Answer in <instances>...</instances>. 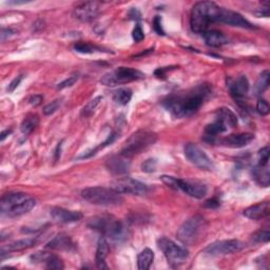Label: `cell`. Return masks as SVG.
I'll return each instance as SVG.
<instances>
[{"mask_svg": "<svg viewBox=\"0 0 270 270\" xmlns=\"http://www.w3.org/2000/svg\"><path fill=\"white\" fill-rule=\"evenodd\" d=\"M254 177L261 186L268 187L270 183V174H269L268 166L258 165L254 169Z\"/></svg>", "mask_w": 270, "mask_h": 270, "instance_id": "obj_28", "label": "cell"}, {"mask_svg": "<svg viewBox=\"0 0 270 270\" xmlns=\"http://www.w3.org/2000/svg\"><path fill=\"white\" fill-rule=\"evenodd\" d=\"M219 23L226 24L228 26L243 28V29H254L255 26L245 19L241 14L228 10V9H221L220 17H219Z\"/></svg>", "mask_w": 270, "mask_h": 270, "instance_id": "obj_14", "label": "cell"}, {"mask_svg": "<svg viewBox=\"0 0 270 270\" xmlns=\"http://www.w3.org/2000/svg\"><path fill=\"white\" fill-rule=\"evenodd\" d=\"M39 123V117L36 114H28L25 119L22 122V126H20V130L25 134L29 135L32 133Z\"/></svg>", "mask_w": 270, "mask_h": 270, "instance_id": "obj_29", "label": "cell"}, {"mask_svg": "<svg viewBox=\"0 0 270 270\" xmlns=\"http://www.w3.org/2000/svg\"><path fill=\"white\" fill-rule=\"evenodd\" d=\"M211 87L208 84H202L187 90L170 95L164 100V107L174 117L184 118L194 114L211 94Z\"/></svg>", "mask_w": 270, "mask_h": 270, "instance_id": "obj_1", "label": "cell"}, {"mask_svg": "<svg viewBox=\"0 0 270 270\" xmlns=\"http://www.w3.org/2000/svg\"><path fill=\"white\" fill-rule=\"evenodd\" d=\"M11 133H12V130H6V131H4V132L2 133V141H4L5 138H6L8 135H10Z\"/></svg>", "mask_w": 270, "mask_h": 270, "instance_id": "obj_47", "label": "cell"}, {"mask_svg": "<svg viewBox=\"0 0 270 270\" xmlns=\"http://www.w3.org/2000/svg\"><path fill=\"white\" fill-rule=\"evenodd\" d=\"M31 261L33 263H44L47 269L59 270L65 268L64 262H62V260L58 256L45 251H39L34 254L31 257Z\"/></svg>", "mask_w": 270, "mask_h": 270, "instance_id": "obj_17", "label": "cell"}, {"mask_svg": "<svg viewBox=\"0 0 270 270\" xmlns=\"http://www.w3.org/2000/svg\"><path fill=\"white\" fill-rule=\"evenodd\" d=\"M269 163V148L265 147L259 152V165L268 166Z\"/></svg>", "mask_w": 270, "mask_h": 270, "instance_id": "obj_38", "label": "cell"}, {"mask_svg": "<svg viewBox=\"0 0 270 270\" xmlns=\"http://www.w3.org/2000/svg\"><path fill=\"white\" fill-rule=\"evenodd\" d=\"M16 34V31L13 29H3L2 30V41L7 40L8 38L14 36Z\"/></svg>", "mask_w": 270, "mask_h": 270, "instance_id": "obj_44", "label": "cell"}, {"mask_svg": "<svg viewBox=\"0 0 270 270\" xmlns=\"http://www.w3.org/2000/svg\"><path fill=\"white\" fill-rule=\"evenodd\" d=\"M153 29L158 35H163V36L165 35V31L161 26V18L159 16H155L153 20Z\"/></svg>", "mask_w": 270, "mask_h": 270, "instance_id": "obj_41", "label": "cell"}, {"mask_svg": "<svg viewBox=\"0 0 270 270\" xmlns=\"http://www.w3.org/2000/svg\"><path fill=\"white\" fill-rule=\"evenodd\" d=\"M78 80V75L75 74V75H72L70 76L69 78H67L66 80L61 81L60 84H58L57 86V89L58 90H62V89H66V88H69V87H72L75 82Z\"/></svg>", "mask_w": 270, "mask_h": 270, "instance_id": "obj_37", "label": "cell"}, {"mask_svg": "<svg viewBox=\"0 0 270 270\" xmlns=\"http://www.w3.org/2000/svg\"><path fill=\"white\" fill-rule=\"evenodd\" d=\"M257 111L260 115L262 116H266L269 114L270 112V107H269V103L266 99H259L257 102Z\"/></svg>", "mask_w": 270, "mask_h": 270, "instance_id": "obj_35", "label": "cell"}, {"mask_svg": "<svg viewBox=\"0 0 270 270\" xmlns=\"http://www.w3.org/2000/svg\"><path fill=\"white\" fill-rule=\"evenodd\" d=\"M215 118L221 120L225 126L229 128H236L238 126V117L237 115L228 108H221L215 113Z\"/></svg>", "mask_w": 270, "mask_h": 270, "instance_id": "obj_26", "label": "cell"}, {"mask_svg": "<svg viewBox=\"0 0 270 270\" xmlns=\"http://www.w3.org/2000/svg\"><path fill=\"white\" fill-rule=\"evenodd\" d=\"M221 7L211 2H201L193 6L190 17L191 30L197 34L208 31L211 24L219 23Z\"/></svg>", "mask_w": 270, "mask_h": 270, "instance_id": "obj_2", "label": "cell"}, {"mask_svg": "<svg viewBox=\"0 0 270 270\" xmlns=\"http://www.w3.org/2000/svg\"><path fill=\"white\" fill-rule=\"evenodd\" d=\"M253 241L256 243H268L270 239V232L268 229L259 230L253 235Z\"/></svg>", "mask_w": 270, "mask_h": 270, "instance_id": "obj_34", "label": "cell"}, {"mask_svg": "<svg viewBox=\"0 0 270 270\" xmlns=\"http://www.w3.org/2000/svg\"><path fill=\"white\" fill-rule=\"evenodd\" d=\"M74 243L72 242L71 238L65 233H59L54 239H52L48 245L47 248L53 249V250H60V251H69L74 249Z\"/></svg>", "mask_w": 270, "mask_h": 270, "instance_id": "obj_22", "label": "cell"}, {"mask_svg": "<svg viewBox=\"0 0 270 270\" xmlns=\"http://www.w3.org/2000/svg\"><path fill=\"white\" fill-rule=\"evenodd\" d=\"M243 214L250 220H255V221L263 220L265 218H268L270 214V204L269 202H263L250 206L244 210Z\"/></svg>", "mask_w": 270, "mask_h": 270, "instance_id": "obj_21", "label": "cell"}, {"mask_svg": "<svg viewBox=\"0 0 270 270\" xmlns=\"http://www.w3.org/2000/svg\"><path fill=\"white\" fill-rule=\"evenodd\" d=\"M207 222L201 215H194L183 223L177 231V239L185 245L196 244L205 235Z\"/></svg>", "mask_w": 270, "mask_h": 270, "instance_id": "obj_6", "label": "cell"}, {"mask_svg": "<svg viewBox=\"0 0 270 270\" xmlns=\"http://www.w3.org/2000/svg\"><path fill=\"white\" fill-rule=\"evenodd\" d=\"M110 247L109 243L107 242L106 238H100L97 243L96 249V266L99 269H107L108 266L106 265V259L109 255Z\"/></svg>", "mask_w": 270, "mask_h": 270, "instance_id": "obj_24", "label": "cell"}, {"mask_svg": "<svg viewBox=\"0 0 270 270\" xmlns=\"http://www.w3.org/2000/svg\"><path fill=\"white\" fill-rule=\"evenodd\" d=\"M145 77V74L136 69L127 68V67H119L116 70L109 72L103 75L100 79L102 85L114 87L116 85L128 84V82L139 80Z\"/></svg>", "mask_w": 270, "mask_h": 270, "instance_id": "obj_10", "label": "cell"}, {"mask_svg": "<svg viewBox=\"0 0 270 270\" xmlns=\"http://www.w3.org/2000/svg\"><path fill=\"white\" fill-rule=\"evenodd\" d=\"M244 247V243L240 240H224L210 244L205 249V253L210 256H227L240 253Z\"/></svg>", "mask_w": 270, "mask_h": 270, "instance_id": "obj_11", "label": "cell"}, {"mask_svg": "<svg viewBox=\"0 0 270 270\" xmlns=\"http://www.w3.org/2000/svg\"><path fill=\"white\" fill-rule=\"evenodd\" d=\"M132 98V91L128 88H122L114 92L113 100L119 106H126Z\"/></svg>", "mask_w": 270, "mask_h": 270, "instance_id": "obj_31", "label": "cell"}, {"mask_svg": "<svg viewBox=\"0 0 270 270\" xmlns=\"http://www.w3.org/2000/svg\"><path fill=\"white\" fill-rule=\"evenodd\" d=\"M249 88H250V86H249V81L247 77L244 75L229 81L230 94L237 101H241L243 98L247 96L249 92Z\"/></svg>", "mask_w": 270, "mask_h": 270, "instance_id": "obj_19", "label": "cell"}, {"mask_svg": "<svg viewBox=\"0 0 270 270\" xmlns=\"http://www.w3.org/2000/svg\"><path fill=\"white\" fill-rule=\"evenodd\" d=\"M88 226L105 237L111 239L113 242H122L127 237V229L124 225L113 215L102 214L91 218Z\"/></svg>", "mask_w": 270, "mask_h": 270, "instance_id": "obj_4", "label": "cell"}, {"mask_svg": "<svg viewBox=\"0 0 270 270\" xmlns=\"http://www.w3.org/2000/svg\"><path fill=\"white\" fill-rule=\"evenodd\" d=\"M269 78H270V74H269L268 70H265L264 72L261 73L259 79L256 82V86L254 88V93L256 96L262 95L268 89Z\"/></svg>", "mask_w": 270, "mask_h": 270, "instance_id": "obj_30", "label": "cell"}, {"mask_svg": "<svg viewBox=\"0 0 270 270\" xmlns=\"http://www.w3.org/2000/svg\"><path fill=\"white\" fill-rule=\"evenodd\" d=\"M157 245L172 267H178L183 265L189 257V253L186 248L175 244L173 241L167 238L158 239Z\"/></svg>", "mask_w": 270, "mask_h": 270, "instance_id": "obj_9", "label": "cell"}, {"mask_svg": "<svg viewBox=\"0 0 270 270\" xmlns=\"http://www.w3.org/2000/svg\"><path fill=\"white\" fill-rule=\"evenodd\" d=\"M132 37L134 39L135 43H140V41L145 38V34H143V31L141 30L140 26L139 25H136L133 32H132Z\"/></svg>", "mask_w": 270, "mask_h": 270, "instance_id": "obj_40", "label": "cell"}, {"mask_svg": "<svg viewBox=\"0 0 270 270\" xmlns=\"http://www.w3.org/2000/svg\"><path fill=\"white\" fill-rule=\"evenodd\" d=\"M185 156L191 164L204 170H211L213 163L211 158L205 153L195 143L189 142L185 146Z\"/></svg>", "mask_w": 270, "mask_h": 270, "instance_id": "obj_12", "label": "cell"}, {"mask_svg": "<svg viewBox=\"0 0 270 270\" xmlns=\"http://www.w3.org/2000/svg\"><path fill=\"white\" fill-rule=\"evenodd\" d=\"M112 188L119 193H127L133 195H145L148 192V186L131 177H121L115 181Z\"/></svg>", "mask_w": 270, "mask_h": 270, "instance_id": "obj_13", "label": "cell"}, {"mask_svg": "<svg viewBox=\"0 0 270 270\" xmlns=\"http://www.w3.org/2000/svg\"><path fill=\"white\" fill-rule=\"evenodd\" d=\"M130 160L121 154L113 155L106 161V167L115 175H124L130 171Z\"/></svg>", "mask_w": 270, "mask_h": 270, "instance_id": "obj_16", "label": "cell"}, {"mask_svg": "<svg viewBox=\"0 0 270 270\" xmlns=\"http://www.w3.org/2000/svg\"><path fill=\"white\" fill-rule=\"evenodd\" d=\"M220 205H221V203L217 199L208 200L205 203V207H207V208H210V209H215V208H218V207H220Z\"/></svg>", "mask_w": 270, "mask_h": 270, "instance_id": "obj_45", "label": "cell"}, {"mask_svg": "<svg viewBox=\"0 0 270 270\" xmlns=\"http://www.w3.org/2000/svg\"><path fill=\"white\" fill-rule=\"evenodd\" d=\"M73 49L78 52V53H82V54H93L96 52H103L101 48L92 45L90 43H84V41H78L74 46Z\"/></svg>", "mask_w": 270, "mask_h": 270, "instance_id": "obj_32", "label": "cell"}, {"mask_svg": "<svg viewBox=\"0 0 270 270\" xmlns=\"http://www.w3.org/2000/svg\"><path fill=\"white\" fill-rule=\"evenodd\" d=\"M23 78H24L23 75H19V76H17L16 78H14V79L11 81V84L9 85V87H8V91H9V92H13V91L20 85V82H22Z\"/></svg>", "mask_w": 270, "mask_h": 270, "instance_id": "obj_42", "label": "cell"}, {"mask_svg": "<svg viewBox=\"0 0 270 270\" xmlns=\"http://www.w3.org/2000/svg\"><path fill=\"white\" fill-rule=\"evenodd\" d=\"M35 245H36L35 239H23V240H19V241H15L13 243H10V244L2 247V257H4L8 253L25 250V249L31 248Z\"/></svg>", "mask_w": 270, "mask_h": 270, "instance_id": "obj_25", "label": "cell"}, {"mask_svg": "<svg viewBox=\"0 0 270 270\" xmlns=\"http://www.w3.org/2000/svg\"><path fill=\"white\" fill-rule=\"evenodd\" d=\"M60 105H61V99H56V100L52 101L51 103H49V105H47L44 108V114L45 115H52L53 113H55L59 109Z\"/></svg>", "mask_w": 270, "mask_h": 270, "instance_id": "obj_36", "label": "cell"}, {"mask_svg": "<svg viewBox=\"0 0 270 270\" xmlns=\"http://www.w3.org/2000/svg\"><path fill=\"white\" fill-rule=\"evenodd\" d=\"M81 196L87 202L98 206H116L122 203L121 193L113 188L105 187H90L81 191Z\"/></svg>", "mask_w": 270, "mask_h": 270, "instance_id": "obj_7", "label": "cell"}, {"mask_svg": "<svg viewBox=\"0 0 270 270\" xmlns=\"http://www.w3.org/2000/svg\"><path fill=\"white\" fill-rule=\"evenodd\" d=\"M51 217L57 223L69 224L80 221L82 219V213L79 211L60 208V207H54L51 209Z\"/></svg>", "mask_w": 270, "mask_h": 270, "instance_id": "obj_18", "label": "cell"}, {"mask_svg": "<svg viewBox=\"0 0 270 270\" xmlns=\"http://www.w3.org/2000/svg\"><path fill=\"white\" fill-rule=\"evenodd\" d=\"M255 139V135L253 133H239L231 134L227 137H224L221 142L226 147L229 148H243L248 146Z\"/></svg>", "mask_w": 270, "mask_h": 270, "instance_id": "obj_20", "label": "cell"}, {"mask_svg": "<svg viewBox=\"0 0 270 270\" xmlns=\"http://www.w3.org/2000/svg\"><path fill=\"white\" fill-rule=\"evenodd\" d=\"M43 100H44V96L38 95V94L33 95V96H31V97L29 98V102L31 103L32 106H35V107H36V106H39L40 103L43 102Z\"/></svg>", "mask_w": 270, "mask_h": 270, "instance_id": "obj_43", "label": "cell"}, {"mask_svg": "<svg viewBox=\"0 0 270 270\" xmlns=\"http://www.w3.org/2000/svg\"><path fill=\"white\" fill-rule=\"evenodd\" d=\"M36 206V200L24 192L6 193L0 201L3 215L17 218L30 212Z\"/></svg>", "mask_w": 270, "mask_h": 270, "instance_id": "obj_3", "label": "cell"}, {"mask_svg": "<svg viewBox=\"0 0 270 270\" xmlns=\"http://www.w3.org/2000/svg\"><path fill=\"white\" fill-rule=\"evenodd\" d=\"M142 171L145 172H153L156 168V160L155 159H147L141 166Z\"/></svg>", "mask_w": 270, "mask_h": 270, "instance_id": "obj_39", "label": "cell"}, {"mask_svg": "<svg viewBox=\"0 0 270 270\" xmlns=\"http://www.w3.org/2000/svg\"><path fill=\"white\" fill-rule=\"evenodd\" d=\"M154 260V253L150 248H145L137 257V267L139 270H147L150 268Z\"/></svg>", "mask_w": 270, "mask_h": 270, "instance_id": "obj_27", "label": "cell"}, {"mask_svg": "<svg viewBox=\"0 0 270 270\" xmlns=\"http://www.w3.org/2000/svg\"><path fill=\"white\" fill-rule=\"evenodd\" d=\"M100 11V5L95 2L82 3L74 9L73 15L82 23H88L97 17Z\"/></svg>", "mask_w": 270, "mask_h": 270, "instance_id": "obj_15", "label": "cell"}, {"mask_svg": "<svg viewBox=\"0 0 270 270\" xmlns=\"http://www.w3.org/2000/svg\"><path fill=\"white\" fill-rule=\"evenodd\" d=\"M156 139L157 135L154 132L149 130H138L124 142L120 154L124 157L131 158L152 146Z\"/></svg>", "mask_w": 270, "mask_h": 270, "instance_id": "obj_5", "label": "cell"}, {"mask_svg": "<svg viewBox=\"0 0 270 270\" xmlns=\"http://www.w3.org/2000/svg\"><path fill=\"white\" fill-rule=\"evenodd\" d=\"M160 179L164 184L167 185L170 188L174 190H182L186 194H188L191 197L194 199H203L206 196L207 191V186L201 182L197 181H189V179H181L176 178L174 176L169 175H163L160 176Z\"/></svg>", "mask_w": 270, "mask_h": 270, "instance_id": "obj_8", "label": "cell"}, {"mask_svg": "<svg viewBox=\"0 0 270 270\" xmlns=\"http://www.w3.org/2000/svg\"><path fill=\"white\" fill-rule=\"evenodd\" d=\"M102 100V97L101 96H97L95 97L94 99H92L91 101H89L87 105L82 108L81 110V116H84V117H88L90 115L93 114V112L95 111L96 107L99 105L100 101Z\"/></svg>", "mask_w": 270, "mask_h": 270, "instance_id": "obj_33", "label": "cell"}, {"mask_svg": "<svg viewBox=\"0 0 270 270\" xmlns=\"http://www.w3.org/2000/svg\"><path fill=\"white\" fill-rule=\"evenodd\" d=\"M130 17H131L132 19L138 20V19H140V13H139L136 9H132V10L130 11Z\"/></svg>", "mask_w": 270, "mask_h": 270, "instance_id": "obj_46", "label": "cell"}, {"mask_svg": "<svg viewBox=\"0 0 270 270\" xmlns=\"http://www.w3.org/2000/svg\"><path fill=\"white\" fill-rule=\"evenodd\" d=\"M203 35H204L206 45L212 47V48H219V47L225 46L229 43V40H228L225 34L218 30H208V31H206Z\"/></svg>", "mask_w": 270, "mask_h": 270, "instance_id": "obj_23", "label": "cell"}]
</instances>
